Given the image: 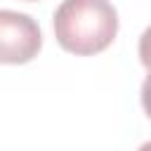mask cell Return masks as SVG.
I'll return each instance as SVG.
<instances>
[{
    "instance_id": "cell-2",
    "label": "cell",
    "mask_w": 151,
    "mask_h": 151,
    "mask_svg": "<svg viewBox=\"0 0 151 151\" xmlns=\"http://www.w3.org/2000/svg\"><path fill=\"white\" fill-rule=\"evenodd\" d=\"M42 47V33L31 14L0 9V64H26Z\"/></svg>"
},
{
    "instance_id": "cell-1",
    "label": "cell",
    "mask_w": 151,
    "mask_h": 151,
    "mask_svg": "<svg viewBox=\"0 0 151 151\" xmlns=\"http://www.w3.org/2000/svg\"><path fill=\"white\" fill-rule=\"evenodd\" d=\"M118 33V12L109 0H61L54 9L57 42L87 57L106 50Z\"/></svg>"
},
{
    "instance_id": "cell-3",
    "label": "cell",
    "mask_w": 151,
    "mask_h": 151,
    "mask_svg": "<svg viewBox=\"0 0 151 151\" xmlns=\"http://www.w3.org/2000/svg\"><path fill=\"white\" fill-rule=\"evenodd\" d=\"M139 59L151 71V26H146L144 33L139 35Z\"/></svg>"
},
{
    "instance_id": "cell-5",
    "label": "cell",
    "mask_w": 151,
    "mask_h": 151,
    "mask_svg": "<svg viewBox=\"0 0 151 151\" xmlns=\"http://www.w3.org/2000/svg\"><path fill=\"white\" fill-rule=\"evenodd\" d=\"M137 151H151V142H144V144H142Z\"/></svg>"
},
{
    "instance_id": "cell-4",
    "label": "cell",
    "mask_w": 151,
    "mask_h": 151,
    "mask_svg": "<svg viewBox=\"0 0 151 151\" xmlns=\"http://www.w3.org/2000/svg\"><path fill=\"white\" fill-rule=\"evenodd\" d=\"M142 106H144L146 116L151 118V71H149V76L142 83Z\"/></svg>"
}]
</instances>
